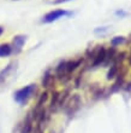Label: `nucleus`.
I'll return each instance as SVG.
<instances>
[{
    "mask_svg": "<svg viewBox=\"0 0 131 133\" xmlns=\"http://www.w3.org/2000/svg\"><path fill=\"white\" fill-rule=\"evenodd\" d=\"M35 90H36L35 85L25 86V87L21 88L19 91H17L16 93H14V99H16L18 103H24V102H27L28 99L33 96V93L35 92Z\"/></svg>",
    "mask_w": 131,
    "mask_h": 133,
    "instance_id": "f257e3e1",
    "label": "nucleus"
},
{
    "mask_svg": "<svg viewBox=\"0 0 131 133\" xmlns=\"http://www.w3.org/2000/svg\"><path fill=\"white\" fill-rule=\"evenodd\" d=\"M79 105H81V98H79L78 95H75V96H72V97L70 98L69 103H67L66 107H65V110H66V112H67L69 115H72L76 110H78Z\"/></svg>",
    "mask_w": 131,
    "mask_h": 133,
    "instance_id": "f03ea898",
    "label": "nucleus"
},
{
    "mask_svg": "<svg viewBox=\"0 0 131 133\" xmlns=\"http://www.w3.org/2000/svg\"><path fill=\"white\" fill-rule=\"evenodd\" d=\"M65 15H67V12H66L65 10H54V11H51V12H48V14H47L45 17H43L42 22H45V23H51V22L57 21L58 18L63 17V16H65Z\"/></svg>",
    "mask_w": 131,
    "mask_h": 133,
    "instance_id": "7ed1b4c3",
    "label": "nucleus"
},
{
    "mask_svg": "<svg viewBox=\"0 0 131 133\" xmlns=\"http://www.w3.org/2000/svg\"><path fill=\"white\" fill-rule=\"evenodd\" d=\"M105 59H106V50H105L104 47H100L99 51L96 52V55H95V57H94L93 65L95 66V65H97V64H101Z\"/></svg>",
    "mask_w": 131,
    "mask_h": 133,
    "instance_id": "20e7f679",
    "label": "nucleus"
},
{
    "mask_svg": "<svg viewBox=\"0 0 131 133\" xmlns=\"http://www.w3.org/2000/svg\"><path fill=\"white\" fill-rule=\"evenodd\" d=\"M12 52V49L9 44H3L0 45V57H7Z\"/></svg>",
    "mask_w": 131,
    "mask_h": 133,
    "instance_id": "39448f33",
    "label": "nucleus"
},
{
    "mask_svg": "<svg viewBox=\"0 0 131 133\" xmlns=\"http://www.w3.org/2000/svg\"><path fill=\"white\" fill-rule=\"evenodd\" d=\"M52 79H53V76L48 73V71H47V73L45 74V76H43V80H42V85H43V87H48L49 85H51Z\"/></svg>",
    "mask_w": 131,
    "mask_h": 133,
    "instance_id": "423d86ee",
    "label": "nucleus"
},
{
    "mask_svg": "<svg viewBox=\"0 0 131 133\" xmlns=\"http://www.w3.org/2000/svg\"><path fill=\"white\" fill-rule=\"evenodd\" d=\"M31 131V121L30 119H27V121L24 122V126H23V130L22 133H29Z\"/></svg>",
    "mask_w": 131,
    "mask_h": 133,
    "instance_id": "0eeeda50",
    "label": "nucleus"
},
{
    "mask_svg": "<svg viewBox=\"0 0 131 133\" xmlns=\"http://www.w3.org/2000/svg\"><path fill=\"white\" fill-rule=\"evenodd\" d=\"M117 70H118V68H117V65H115V64H114V65H112L111 70L108 71V74H107V79H113L114 75L117 74Z\"/></svg>",
    "mask_w": 131,
    "mask_h": 133,
    "instance_id": "6e6552de",
    "label": "nucleus"
},
{
    "mask_svg": "<svg viewBox=\"0 0 131 133\" xmlns=\"http://www.w3.org/2000/svg\"><path fill=\"white\" fill-rule=\"evenodd\" d=\"M13 42H14V45H17L18 49H21L22 45L24 44V38L23 36H17V38H14Z\"/></svg>",
    "mask_w": 131,
    "mask_h": 133,
    "instance_id": "1a4fd4ad",
    "label": "nucleus"
},
{
    "mask_svg": "<svg viewBox=\"0 0 131 133\" xmlns=\"http://www.w3.org/2000/svg\"><path fill=\"white\" fill-rule=\"evenodd\" d=\"M124 41V38H121V36H117L115 39H113L112 40V44L113 45H118V44H120V42Z\"/></svg>",
    "mask_w": 131,
    "mask_h": 133,
    "instance_id": "9d476101",
    "label": "nucleus"
},
{
    "mask_svg": "<svg viewBox=\"0 0 131 133\" xmlns=\"http://www.w3.org/2000/svg\"><path fill=\"white\" fill-rule=\"evenodd\" d=\"M65 1H69V0H55L54 4H60V3H65Z\"/></svg>",
    "mask_w": 131,
    "mask_h": 133,
    "instance_id": "9b49d317",
    "label": "nucleus"
},
{
    "mask_svg": "<svg viewBox=\"0 0 131 133\" xmlns=\"http://www.w3.org/2000/svg\"><path fill=\"white\" fill-rule=\"evenodd\" d=\"M3 32H4V28H3V27H0V35L3 34Z\"/></svg>",
    "mask_w": 131,
    "mask_h": 133,
    "instance_id": "f8f14e48",
    "label": "nucleus"
},
{
    "mask_svg": "<svg viewBox=\"0 0 131 133\" xmlns=\"http://www.w3.org/2000/svg\"><path fill=\"white\" fill-rule=\"evenodd\" d=\"M130 62H131V58H130Z\"/></svg>",
    "mask_w": 131,
    "mask_h": 133,
    "instance_id": "ddd939ff",
    "label": "nucleus"
}]
</instances>
